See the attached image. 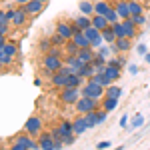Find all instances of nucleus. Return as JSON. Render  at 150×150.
Wrapping results in <instances>:
<instances>
[{
    "label": "nucleus",
    "instance_id": "1",
    "mask_svg": "<svg viewBox=\"0 0 150 150\" xmlns=\"http://www.w3.org/2000/svg\"><path fill=\"white\" fill-rule=\"evenodd\" d=\"M74 108H76V112H78V114H88V112H92V110H100V108H102V104H100V100H96V98L80 96V100L74 104Z\"/></svg>",
    "mask_w": 150,
    "mask_h": 150
},
{
    "label": "nucleus",
    "instance_id": "2",
    "mask_svg": "<svg viewBox=\"0 0 150 150\" xmlns=\"http://www.w3.org/2000/svg\"><path fill=\"white\" fill-rule=\"evenodd\" d=\"M104 88L102 84H98V82H94V80H86L84 82V86L80 88V92L82 96H90V98H96V100H102L104 98Z\"/></svg>",
    "mask_w": 150,
    "mask_h": 150
},
{
    "label": "nucleus",
    "instance_id": "3",
    "mask_svg": "<svg viewBox=\"0 0 150 150\" xmlns=\"http://www.w3.org/2000/svg\"><path fill=\"white\" fill-rule=\"evenodd\" d=\"M64 56H60V54H52V52H48V54H44V58H42V66H44V70H48V72H58V70L64 66V60H62Z\"/></svg>",
    "mask_w": 150,
    "mask_h": 150
},
{
    "label": "nucleus",
    "instance_id": "4",
    "mask_svg": "<svg viewBox=\"0 0 150 150\" xmlns=\"http://www.w3.org/2000/svg\"><path fill=\"white\" fill-rule=\"evenodd\" d=\"M80 88H74V86H66V88H62V92H60V100L66 104V106H74V104L80 100Z\"/></svg>",
    "mask_w": 150,
    "mask_h": 150
},
{
    "label": "nucleus",
    "instance_id": "5",
    "mask_svg": "<svg viewBox=\"0 0 150 150\" xmlns=\"http://www.w3.org/2000/svg\"><path fill=\"white\" fill-rule=\"evenodd\" d=\"M24 132H28L30 136H38L42 132V120L38 116H30L24 124Z\"/></svg>",
    "mask_w": 150,
    "mask_h": 150
},
{
    "label": "nucleus",
    "instance_id": "6",
    "mask_svg": "<svg viewBox=\"0 0 150 150\" xmlns=\"http://www.w3.org/2000/svg\"><path fill=\"white\" fill-rule=\"evenodd\" d=\"M90 26H92V16H86V14H80V16H76V18L72 20L74 32H76V30H86V28H90Z\"/></svg>",
    "mask_w": 150,
    "mask_h": 150
},
{
    "label": "nucleus",
    "instance_id": "7",
    "mask_svg": "<svg viewBox=\"0 0 150 150\" xmlns=\"http://www.w3.org/2000/svg\"><path fill=\"white\" fill-rule=\"evenodd\" d=\"M38 142H40V150H56L54 138H52L50 132H40L38 134Z\"/></svg>",
    "mask_w": 150,
    "mask_h": 150
},
{
    "label": "nucleus",
    "instance_id": "8",
    "mask_svg": "<svg viewBox=\"0 0 150 150\" xmlns=\"http://www.w3.org/2000/svg\"><path fill=\"white\" fill-rule=\"evenodd\" d=\"M56 32L60 36H64L66 40H72V36H74V28H72V22H58L56 24Z\"/></svg>",
    "mask_w": 150,
    "mask_h": 150
},
{
    "label": "nucleus",
    "instance_id": "9",
    "mask_svg": "<svg viewBox=\"0 0 150 150\" xmlns=\"http://www.w3.org/2000/svg\"><path fill=\"white\" fill-rule=\"evenodd\" d=\"M72 42H74L78 48H90V46H92L90 40H88V36L84 34V30H76L74 36H72Z\"/></svg>",
    "mask_w": 150,
    "mask_h": 150
},
{
    "label": "nucleus",
    "instance_id": "10",
    "mask_svg": "<svg viewBox=\"0 0 150 150\" xmlns=\"http://www.w3.org/2000/svg\"><path fill=\"white\" fill-rule=\"evenodd\" d=\"M76 56H78V60H80L82 64H90L94 60V56H96V48H92V46L90 48H80V52H78Z\"/></svg>",
    "mask_w": 150,
    "mask_h": 150
},
{
    "label": "nucleus",
    "instance_id": "11",
    "mask_svg": "<svg viewBox=\"0 0 150 150\" xmlns=\"http://www.w3.org/2000/svg\"><path fill=\"white\" fill-rule=\"evenodd\" d=\"M22 8L28 12V16H36V14H40V12L44 10V4L40 0H30L28 4H24Z\"/></svg>",
    "mask_w": 150,
    "mask_h": 150
},
{
    "label": "nucleus",
    "instance_id": "12",
    "mask_svg": "<svg viewBox=\"0 0 150 150\" xmlns=\"http://www.w3.org/2000/svg\"><path fill=\"white\" fill-rule=\"evenodd\" d=\"M72 124H74V134H76V136H80V134H84V132L88 130V120H86L84 114H80L76 120H72Z\"/></svg>",
    "mask_w": 150,
    "mask_h": 150
},
{
    "label": "nucleus",
    "instance_id": "13",
    "mask_svg": "<svg viewBox=\"0 0 150 150\" xmlns=\"http://www.w3.org/2000/svg\"><path fill=\"white\" fill-rule=\"evenodd\" d=\"M26 22H28V12L24 10L22 6H18L14 18H12V26H26Z\"/></svg>",
    "mask_w": 150,
    "mask_h": 150
},
{
    "label": "nucleus",
    "instance_id": "14",
    "mask_svg": "<svg viewBox=\"0 0 150 150\" xmlns=\"http://www.w3.org/2000/svg\"><path fill=\"white\" fill-rule=\"evenodd\" d=\"M104 74L114 82V80H118V78L122 76V68H120V66H116V64H110V62H108V64L104 66Z\"/></svg>",
    "mask_w": 150,
    "mask_h": 150
},
{
    "label": "nucleus",
    "instance_id": "15",
    "mask_svg": "<svg viewBox=\"0 0 150 150\" xmlns=\"http://www.w3.org/2000/svg\"><path fill=\"white\" fill-rule=\"evenodd\" d=\"M66 78H68V76H66L64 72H60V70L50 74V82H52L54 88H64V86H66Z\"/></svg>",
    "mask_w": 150,
    "mask_h": 150
},
{
    "label": "nucleus",
    "instance_id": "16",
    "mask_svg": "<svg viewBox=\"0 0 150 150\" xmlns=\"http://www.w3.org/2000/svg\"><path fill=\"white\" fill-rule=\"evenodd\" d=\"M114 8H116V12L120 14V18H122V20L130 18V8H128V0H116V2H114Z\"/></svg>",
    "mask_w": 150,
    "mask_h": 150
},
{
    "label": "nucleus",
    "instance_id": "17",
    "mask_svg": "<svg viewBox=\"0 0 150 150\" xmlns=\"http://www.w3.org/2000/svg\"><path fill=\"white\" fill-rule=\"evenodd\" d=\"M110 10H112V4H110L108 0H96V2H94V14H102V16H106Z\"/></svg>",
    "mask_w": 150,
    "mask_h": 150
},
{
    "label": "nucleus",
    "instance_id": "18",
    "mask_svg": "<svg viewBox=\"0 0 150 150\" xmlns=\"http://www.w3.org/2000/svg\"><path fill=\"white\" fill-rule=\"evenodd\" d=\"M122 22H124V26H126V38L132 40V38H136V36H138V26L132 22V16L126 18V20H122Z\"/></svg>",
    "mask_w": 150,
    "mask_h": 150
},
{
    "label": "nucleus",
    "instance_id": "19",
    "mask_svg": "<svg viewBox=\"0 0 150 150\" xmlns=\"http://www.w3.org/2000/svg\"><path fill=\"white\" fill-rule=\"evenodd\" d=\"M76 74H80L82 78H86V80H88V78H92L94 74H96V66H94L92 62H90V64H82L80 70H78Z\"/></svg>",
    "mask_w": 150,
    "mask_h": 150
},
{
    "label": "nucleus",
    "instance_id": "20",
    "mask_svg": "<svg viewBox=\"0 0 150 150\" xmlns=\"http://www.w3.org/2000/svg\"><path fill=\"white\" fill-rule=\"evenodd\" d=\"M102 38H104V44H114L116 42V34H114L112 24H108V26L102 30Z\"/></svg>",
    "mask_w": 150,
    "mask_h": 150
},
{
    "label": "nucleus",
    "instance_id": "21",
    "mask_svg": "<svg viewBox=\"0 0 150 150\" xmlns=\"http://www.w3.org/2000/svg\"><path fill=\"white\" fill-rule=\"evenodd\" d=\"M100 104H102V108L106 110V112H112V110H116V106H118V98H110V96H104L102 100H100Z\"/></svg>",
    "mask_w": 150,
    "mask_h": 150
},
{
    "label": "nucleus",
    "instance_id": "22",
    "mask_svg": "<svg viewBox=\"0 0 150 150\" xmlns=\"http://www.w3.org/2000/svg\"><path fill=\"white\" fill-rule=\"evenodd\" d=\"M64 58H66V62H64V64H66L72 72H78V70H80L82 62L78 60V56H68V54H64Z\"/></svg>",
    "mask_w": 150,
    "mask_h": 150
},
{
    "label": "nucleus",
    "instance_id": "23",
    "mask_svg": "<svg viewBox=\"0 0 150 150\" xmlns=\"http://www.w3.org/2000/svg\"><path fill=\"white\" fill-rule=\"evenodd\" d=\"M130 44H132V42H130V38H126V36H124V38H116V42H114L116 50H118V52H122V54L130 50Z\"/></svg>",
    "mask_w": 150,
    "mask_h": 150
},
{
    "label": "nucleus",
    "instance_id": "24",
    "mask_svg": "<svg viewBox=\"0 0 150 150\" xmlns=\"http://www.w3.org/2000/svg\"><path fill=\"white\" fill-rule=\"evenodd\" d=\"M78 8H80V14L94 16V2H90V0H82L80 4H78Z\"/></svg>",
    "mask_w": 150,
    "mask_h": 150
},
{
    "label": "nucleus",
    "instance_id": "25",
    "mask_svg": "<svg viewBox=\"0 0 150 150\" xmlns=\"http://www.w3.org/2000/svg\"><path fill=\"white\" fill-rule=\"evenodd\" d=\"M108 24H110V22H108V18L102 16V14H94V16H92V26H96L98 30H104Z\"/></svg>",
    "mask_w": 150,
    "mask_h": 150
},
{
    "label": "nucleus",
    "instance_id": "26",
    "mask_svg": "<svg viewBox=\"0 0 150 150\" xmlns=\"http://www.w3.org/2000/svg\"><path fill=\"white\" fill-rule=\"evenodd\" d=\"M104 96H110V98H120V96H122V88H120V86H116L114 82H112L110 86H106Z\"/></svg>",
    "mask_w": 150,
    "mask_h": 150
},
{
    "label": "nucleus",
    "instance_id": "27",
    "mask_svg": "<svg viewBox=\"0 0 150 150\" xmlns=\"http://www.w3.org/2000/svg\"><path fill=\"white\" fill-rule=\"evenodd\" d=\"M128 8H130V16H138V14H144V6L136 2V0H128Z\"/></svg>",
    "mask_w": 150,
    "mask_h": 150
},
{
    "label": "nucleus",
    "instance_id": "28",
    "mask_svg": "<svg viewBox=\"0 0 150 150\" xmlns=\"http://www.w3.org/2000/svg\"><path fill=\"white\" fill-rule=\"evenodd\" d=\"M112 28H114L116 38H124V36H126V26H124V22H122V20L114 22V24H112Z\"/></svg>",
    "mask_w": 150,
    "mask_h": 150
},
{
    "label": "nucleus",
    "instance_id": "29",
    "mask_svg": "<svg viewBox=\"0 0 150 150\" xmlns=\"http://www.w3.org/2000/svg\"><path fill=\"white\" fill-rule=\"evenodd\" d=\"M62 48H64V54H68V56H76V54L80 52V48L76 46L72 40H68V42H66V44H64Z\"/></svg>",
    "mask_w": 150,
    "mask_h": 150
},
{
    "label": "nucleus",
    "instance_id": "30",
    "mask_svg": "<svg viewBox=\"0 0 150 150\" xmlns=\"http://www.w3.org/2000/svg\"><path fill=\"white\" fill-rule=\"evenodd\" d=\"M60 132H62V136H66V134H72V132H74V124H72V122H70V120H62V122H60Z\"/></svg>",
    "mask_w": 150,
    "mask_h": 150
},
{
    "label": "nucleus",
    "instance_id": "31",
    "mask_svg": "<svg viewBox=\"0 0 150 150\" xmlns=\"http://www.w3.org/2000/svg\"><path fill=\"white\" fill-rule=\"evenodd\" d=\"M86 116V120H88V128H94L98 126V110H92V112H88Z\"/></svg>",
    "mask_w": 150,
    "mask_h": 150
},
{
    "label": "nucleus",
    "instance_id": "32",
    "mask_svg": "<svg viewBox=\"0 0 150 150\" xmlns=\"http://www.w3.org/2000/svg\"><path fill=\"white\" fill-rule=\"evenodd\" d=\"M4 54H8V56L16 58V54H18V46L16 44H12V42H6V46H4V50H2Z\"/></svg>",
    "mask_w": 150,
    "mask_h": 150
},
{
    "label": "nucleus",
    "instance_id": "33",
    "mask_svg": "<svg viewBox=\"0 0 150 150\" xmlns=\"http://www.w3.org/2000/svg\"><path fill=\"white\" fill-rule=\"evenodd\" d=\"M50 40H52V46H64V44L68 42V40H66L64 36H60L58 32H54V34L50 36Z\"/></svg>",
    "mask_w": 150,
    "mask_h": 150
},
{
    "label": "nucleus",
    "instance_id": "34",
    "mask_svg": "<svg viewBox=\"0 0 150 150\" xmlns=\"http://www.w3.org/2000/svg\"><path fill=\"white\" fill-rule=\"evenodd\" d=\"M38 48H40V52H44V54H48V52L52 50V40H50V38H44V40H40V44H38Z\"/></svg>",
    "mask_w": 150,
    "mask_h": 150
},
{
    "label": "nucleus",
    "instance_id": "35",
    "mask_svg": "<svg viewBox=\"0 0 150 150\" xmlns=\"http://www.w3.org/2000/svg\"><path fill=\"white\" fill-rule=\"evenodd\" d=\"M92 64L96 66V68H100V66H106V64H108V58H106V56H102V54H98V52H96V56H94Z\"/></svg>",
    "mask_w": 150,
    "mask_h": 150
},
{
    "label": "nucleus",
    "instance_id": "36",
    "mask_svg": "<svg viewBox=\"0 0 150 150\" xmlns=\"http://www.w3.org/2000/svg\"><path fill=\"white\" fill-rule=\"evenodd\" d=\"M106 18H108V22H110V24H114V22H118V20H122V18H120V14L116 12L114 6H112V10L106 14Z\"/></svg>",
    "mask_w": 150,
    "mask_h": 150
},
{
    "label": "nucleus",
    "instance_id": "37",
    "mask_svg": "<svg viewBox=\"0 0 150 150\" xmlns=\"http://www.w3.org/2000/svg\"><path fill=\"white\" fill-rule=\"evenodd\" d=\"M12 60H14L12 56L4 54V52H0V68H4V66H10V64H12Z\"/></svg>",
    "mask_w": 150,
    "mask_h": 150
},
{
    "label": "nucleus",
    "instance_id": "38",
    "mask_svg": "<svg viewBox=\"0 0 150 150\" xmlns=\"http://www.w3.org/2000/svg\"><path fill=\"white\" fill-rule=\"evenodd\" d=\"M108 62H110V64H116V66H120V68H124V66H126V58H124V56H116V58H110Z\"/></svg>",
    "mask_w": 150,
    "mask_h": 150
},
{
    "label": "nucleus",
    "instance_id": "39",
    "mask_svg": "<svg viewBox=\"0 0 150 150\" xmlns=\"http://www.w3.org/2000/svg\"><path fill=\"white\" fill-rule=\"evenodd\" d=\"M132 22L136 24V26H144V24H146V16H144V14H138V16H132Z\"/></svg>",
    "mask_w": 150,
    "mask_h": 150
},
{
    "label": "nucleus",
    "instance_id": "40",
    "mask_svg": "<svg viewBox=\"0 0 150 150\" xmlns=\"http://www.w3.org/2000/svg\"><path fill=\"white\" fill-rule=\"evenodd\" d=\"M142 124H144V116L136 114V116H134V120H132V128H140Z\"/></svg>",
    "mask_w": 150,
    "mask_h": 150
},
{
    "label": "nucleus",
    "instance_id": "41",
    "mask_svg": "<svg viewBox=\"0 0 150 150\" xmlns=\"http://www.w3.org/2000/svg\"><path fill=\"white\" fill-rule=\"evenodd\" d=\"M74 142H76V134H74V132H72V134H66V136H64V146H72Z\"/></svg>",
    "mask_w": 150,
    "mask_h": 150
},
{
    "label": "nucleus",
    "instance_id": "42",
    "mask_svg": "<svg viewBox=\"0 0 150 150\" xmlns=\"http://www.w3.org/2000/svg\"><path fill=\"white\" fill-rule=\"evenodd\" d=\"M10 32V22H0V36H6Z\"/></svg>",
    "mask_w": 150,
    "mask_h": 150
},
{
    "label": "nucleus",
    "instance_id": "43",
    "mask_svg": "<svg viewBox=\"0 0 150 150\" xmlns=\"http://www.w3.org/2000/svg\"><path fill=\"white\" fill-rule=\"evenodd\" d=\"M10 150H30V148H28L26 144H22V142H14L10 146Z\"/></svg>",
    "mask_w": 150,
    "mask_h": 150
},
{
    "label": "nucleus",
    "instance_id": "44",
    "mask_svg": "<svg viewBox=\"0 0 150 150\" xmlns=\"http://www.w3.org/2000/svg\"><path fill=\"white\" fill-rule=\"evenodd\" d=\"M14 14H16V8H6V18H8V22H12Z\"/></svg>",
    "mask_w": 150,
    "mask_h": 150
},
{
    "label": "nucleus",
    "instance_id": "45",
    "mask_svg": "<svg viewBox=\"0 0 150 150\" xmlns=\"http://www.w3.org/2000/svg\"><path fill=\"white\" fill-rule=\"evenodd\" d=\"M104 148H110V142H98V150H104Z\"/></svg>",
    "mask_w": 150,
    "mask_h": 150
},
{
    "label": "nucleus",
    "instance_id": "46",
    "mask_svg": "<svg viewBox=\"0 0 150 150\" xmlns=\"http://www.w3.org/2000/svg\"><path fill=\"white\" fill-rule=\"evenodd\" d=\"M6 42H8V40H6V36H0V52L4 50V46H6Z\"/></svg>",
    "mask_w": 150,
    "mask_h": 150
},
{
    "label": "nucleus",
    "instance_id": "47",
    "mask_svg": "<svg viewBox=\"0 0 150 150\" xmlns=\"http://www.w3.org/2000/svg\"><path fill=\"white\" fill-rule=\"evenodd\" d=\"M136 52H138V54H146V46H144V44H138V46H136Z\"/></svg>",
    "mask_w": 150,
    "mask_h": 150
},
{
    "label": "nucleus",
    "instance_id": "48",
    "mask_svg": "<svg viewBox=\"0 0 150 150\" xmlns=\"http://www.w3.org/2000/svg\"><path fill=\"white\" fill-rule=\"evenodd\" d=\"M0 22H8V18H6V10H0Z\"/></svg>",
    "mask_w": 150,
    "mask_h": 150
},
{
    "label": "nucleus",
    "instance_id": "49",
    "mask_svg": "<svg viewBox=\"0 0 150 150\" xmlns=\"http://www.w3.org/2000/svg\"><path fill=\"white\" fill-rule=\"evenodd\" d=\"M128 70H130L132 74H136V72H138V66H136V64H130V66H128Z\"/></svg>",
    "mask_w": 150,
    "mask_h": 150
},
{
    "label": "nucleus",
    "instance_id": "50",
    "mask_svg": "<svg viewBox=\"0 0 150 150\" xmlns=\"http://www.w3.org/2000/svg\"><path fill=\"white\" fill-rule=\"evenodd\" d=\"M126 124H128V116H122V118H120V126L124 128Z\"/></svg>",
    "mask_w": 150,
    "mask_h": 150
},
{
    "label": "nucleus",
    "instance_id": "51",
    "mask_svg": "<svg viewBox=\"0 0 150 150\" xmlns=\"http://www.w3.org/2000/svg\"><path fill=\"white\" fill-rule=\"evenodd\" d=\"M14 2H16V6H24V4H28L30 0H14Z\"/></svg>",
    "mask_w": 150,
    "mask_h": 150
},
{
    "label": "nucleus",
    "instance_id": "52",
    "mask_svg": "<svg viewBox=\"0 0 150 150\" xmlns=\"http://www.w3.org/2000/svg\"><path fill=\"white\" fill-rule=\"evenodd\" d=\"M146 62L150 64V52H146Z\"/></svg>",
    "mask_w": 150,
    "mask_h": 150
},
{
    "label": "nucleus",
    "instance_id": "53",
    "mask_svg": "<svg viewBox=\"0 0 150 150\" xmlns=\"http://www.w3.org/2000/svg\"><path fill=\"white\" fill-rule=\"evenodd\" d=\"M114 150H124V148H122V146H116V148Z\"/></svg>",
    "mask_w": 150,
    "mask_h": 150
},
{
    "label": "nucleus",
    "instance_id": "54",
    "mask_svg": "<svg viewBox=\"0 0 150 150\" xmlns=\"http://www.w3.org/2000/svg\"><path fill=\"white\" fill-rule=\"evenodd\" d=\"M40 2H42V4H46V2H50V0H40Z\"/></svg>",
    "mask_w": 150,
    "mask_h": 150
}]
</instances>
